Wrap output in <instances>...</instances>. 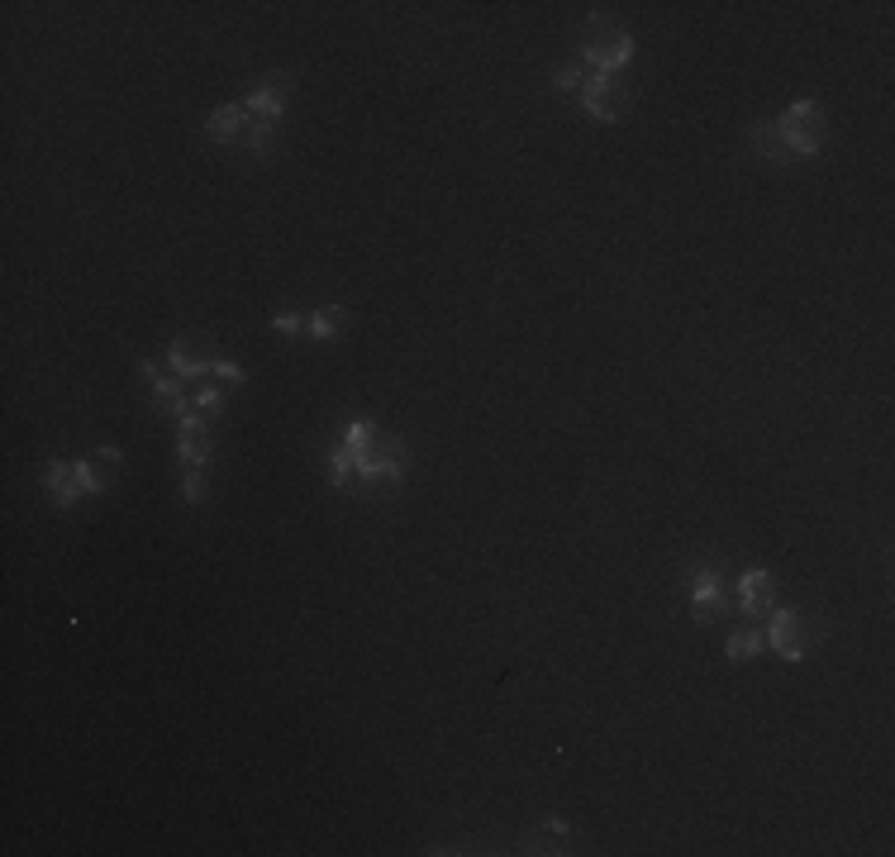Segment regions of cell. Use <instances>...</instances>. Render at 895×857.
Segmentation results:
<instances>
[{
    "label": "cell",
    "instance_id": "19",
    "mask_svg": "<svg viewBox=\"0 0 895 857\" xmlns=\"http://www.w3.org/2000/svg\"><path fill=\"white\" fill-rule=\"evenodd\" d=\"M224 405H229V386H219V381H210V377L191 386V410H201L205 419L224 415Z\"/></svg>",
    "mask_w": 895,
    "mask_h": 857
},
{
    "label": "cell",
    "instance_id": "6",
    "mask_svg": "<svg viewBox=\"0 0 895 857\" xmlns=\"http://www.w3.org/2000/svg\"><path fill=\"white\" fill-rule=\"evenodd\" d=\"M139 372H143V381H148V395H153V410L157 415L181 419L191 410V386H187V381H177L172 372H163L157 362H143Z\"/></svg>",
    "mask_w": 895,
    "mask_h": 857
},
{
    "label": "cell",
    "instance_id": "26",
    "mask_svg": "<svg viewBox=\"0 0 895 857\" xmlns=\"http://www.w3.org/2000/svg\"><path fill=\"white\" fill-rule=\"evenodd\" d=\"M181 500L201 505L205 500V467H181Z\"/></svg>",
    "mask_w": 895,
    "mask_h": 857
},
{
    "label": "cell",
    "instance_id": "4",
    "mask_svg": "<svg viewBox=\"0 0 895 857\" xmlns=\"http://www.w3.org/2000/svg\"><path fill=\"white\" fill-rule=\"evenodd\" d=\"M296 96V72H286V68H272V72H262L253 91H248V115L262 124H282V115H286V105H291Z\"/></svg>",
    "mask_w": 895,
    "mask_h": 857
},
{
    "label": "cell",
    "instance_id": "14",
    "mask_svg": "<svg viewBox=\"0 0 895 857\" xmlns=\"http://www.w3.org/2000/svg\"><path fill=\"white\" fill-rule=\"evenodd\" d=\"M520 843H524V853H534V857H544V853H572V848H568V843H572V824L552 814V820L534 824Z\"/></svg>",
    "mask_w": 895,
    "mask_h": 857
},
{
    "label": "cell",
    "instance_id": "13",
    "mask_svg": "<svg viewBox=\"0 0 895 857\" xmlns=\"http://www.w3.org/2000/svg\"><path fill=\"white\" fill-rule=\"evenodd\" d=\"M210 362H215V358H201L191 338H172V343H167V372H172L177 381H187V386H195V381L210 377Z\"/></svg>",
    "mask_w": 895,
    "mask_h": 857
},
{
    "label": "cell",
    "instance_id": "7",
    "mask_svg": "<svg viewBox=\"0 0 895 857\" xmlns=\"http://www.w3.org/2000/svg\"><path fill=\"white\" fill-rule=\"evenodd\" d=\"M215 439H210V419L201 410H187L177 419V463L181 467H210Z\"/></svg>",
    "mask_w": 895,
    "mask_h": 857
},
{
    "label": "cell",
    "instance_id": "8",
    "mask_svg": "<svg viewBox=\"0 0 895 857\" xmlns=\"http://www.w3.org/2000/svg\"><path fill=\"white\" fill-rule=\"evenodd\" d=\"M762 634H767V648H776L786 663H806V615L800 610H781L776 605Z\"/></svg>",
    "mask_w": 895,
    "mask_h": 857
},
{
    "label": "cell",
    "instance_id": "20",
    "mask_svg": "<svg viewBox=\"0 0 895 857\" xmlns=\"http://www.w3.org/2000/svg\"><path fill=\"white\" fill-rule=\"evenodd\" d=\"M72 477H76V486H82V496H105V491H110V477H115V472H100L96 457H76V463H72Z\"/></svg>",
    "mask_w": 895,
    "mask_h": 857
},
{
    "label": "cell",
    "instance_id": "9",
    "mask_svg": "<svg viewBox=\"0 0 895 857\" xmlns=\"http://www.w3.org/2000/svg\"><path fill=\"white\" fill-rule=\"evenodd\" d=\"M687 600H691V615L701 619H715L724 610V576H719V567H691V576H687Z\"/></svg>",
    "mask_w": 895,
    "mask_h": 857
},
{
    "label": "cell",
    "instance_id": "11",
    "mask_svg": "<svg viewBox=\"0 0 895 857\" xmlns=\"http://www.w3.org/2000/svg\"><path fill=\"white\" fill-rule=\"evenodd\" d=\"M739 610L748 619H767L776 610V576L767 567H748L739 572Z\"/></svg>",
    "mask_w": 895,
    "mask_h": 857
},
{
    "label": "cell",
    "instance_id": "16",
    "mask_svg": "<svg viewBox=\"0 0 895 857\" xmlns=\"http://www.w3.org/2000/svg\"><path fill=\"white\" fill-rule=\"evenodd\" d=\"M762 648H767V634H762L757 624H739L729 634V643H724V657H729L733 667H743V663H753Z\"/></svg>",
    "mask_w": 895,
    "mask_h": 857
},
{
    "label": "cell",
    "instance_id": "3",
    "mask_svg": "<svg viewBox=\"0 0 895 857\" xmlns=\"http://www.w3.org/2000/svg\"><path fill=\"white\" fill-rule=\"evenodd\" d=\"M405 467H410V448H405L401 433H377L372 453L358 463V481L367 491H377V486H401Z\"/></svg>",
    "mask_w": 895,
    "mask_h": 857
},
{
    "label": "cell",
    "instance_id": "21",
    "mask_svg": "<svg viewBox=\"0 0 895 857\" xmlns=\"http://www.w3.org/2000/svg\"><path fill=\"white\" fill-rule=\"evenodd\" d=\"M582 86H586L582 62H562V68L552 72V91H558V96H582Z\"/></svg>",
    "mask_w": 895,
    "mask_h": 857
},
{
    "label": "cell",
    "instance_id": "24",
    "mask_svg": "<svg viewBox=\"0 0 895 857\" xmlns=\"http://www.w3.org/2000/svg\"><path fill=\"white\" fill-rule=\"evenodd\" d=\"M353 477H358V463H353L344 448H334V453H329V481H334V491H344Z\"/></svg>",
    "mask_w": 895,
    "mask_h": 857
},
{
    "label": "cell",
    "instance_id": "5",
    "mask_svg": "<svg viewBox=\"0 0 895 857\" xmlns=\"http://www.w3.org/2000/svg\"><path fill=\"white\" fill-rule=\"evenodd\" d=\"M576 100H582V110L596 124H620V115L629 110V91L620 86V76H605V72H586V86Z\"/></svg>",
    "mask_w": 895,
    "mask_h": 857
},
{
    "label": "cell",
    "instance_id": "15",
    "mask_svg": "<svg viewBox=\"0 0 895 857\" xmlns=\"http://www.w3.org/2000/svg\"><path fill=\"white\" fill-rule=\"evenodd\" d=\"M348 306H320V310H310L306 314V338L310 343H329V338H338L348 329Z\"/></svg>",
    "mask_w": 895,
    "mask_h": 857
},
{
    "label": "cell",
    "instance_id": "12",
    "mask_svg": "<svg viewBox=\"0 0 895 857\" xmlns=\"http://www.w3.org/2000/svg\"><path fill=\"white\" fill-rule=\"evenodd\" d=\"M38 481H44V491L58 510H72L76 500H82V486H76V477H72V463H62V457H48V463L38 467Z\"/></svg>",
    "mask_w": 895,
    "mask_h": 857
},
{
    "label": "cell",
    "instance_id": "1",
    "mask_svg": "<svg viewBox=\"0 0 895 857\" xmlns=\"http://www.w3.org/2000/svg\"><path fill=\"white\" fill-rule=\"evenodd\" d=\"M576 52H582L576 62H582L586 72L620 76L629 62H634V34H629L620 20H610V15H590L582 24V38H576Z\"/></svg>",
    "mask_w": 895,
    "mask_h": 857
},
{
    "label": "cell",
    "instance_id": "17",
    "mask_svg": "<svg viewBox=\"0 0 895 857\" xmlns=\"http://www.w3.org/2000/svg\"><path fill=\"white\" fill-rule=\"evenodd\" d=\"M377 433H381V429H377V425H372V419H367V415H353L348 425H344V439H338V448H344V453L353 457V463H362V457L372 453Z\"/></svg>",
    "mask_w": 895,
    "mask_h": 857
},
{
    "label": "cell",
    "instance_id": "22",
    "mask_svg": "<svg viewBox=\"0 0 895 857\" xmlns=\"http://www.w3.org/2000/svg\"><path fill=\"white\" fill-rule=\"evenodd\" d=\"M272 334H282V338H296V334H306V310H291V306H282V310H272Z\"/></svg>",
    "mask_w": 895,
    "mask_h": 857
},
{
    "label": "cell",
    "instance_id": "10",
    "mask_svg": "<svg viewBox=\"0 0 895 857\" xmlns=\"http://www.w3.org/2000/svg\"><path fill=\"white\" fill-rule=\"evenodd\" d=\"M248 129H253V115H248V105H243V100L219 105V110H210V115H205V139H210V143H219V148H243Z\"/></svg>",
    "mask_w": 895,
    "mask_h": 857
},
{
    "label": "cell",
    "instance_id": "23",
    "mask_svg": "<svg viewBox=\"0 0 895 857\" xmlns=\"http://www.w3.org/2000/svg\"><path fill=\"white\" fill-rule=\"evenodd\" d=\"M272 139H276V124H262L253 120V129H248V139H243V148L258 157V163H267V153H272Z\"/></svg>",
    "mask_w": 895,
    "mask_h": 857
},
{
    "label": "cell",
    "instance_id": "2",
    "mask_svg": "<svg viewBox=\"0 0 895 857\" xmlns=\"http://www.w3.org/2000/svg\"><path fill=\"white\" fill-rule=\"evenodd\" d=\"M776 134H781L791 157H820L828 148V110L824 100H796L776 115Z\"/></svg>",
    "mask_w": 895,
    "mask_h": 857
},
{
    "label": "cell",
    "instance_id": "18",
    "mask_svg": "<svg viewBox=\"0 0 895 857\" xmlns=\"http://www.w3.org/2000/svg\"><path fill=\"white\" fill-rule=\"evenodd\" d=\"M753 148H757L762 163H772V167L791 163V153H786V143H781V134H776L772 120H757V124H753Z\"/></svg>",
    "mask_w": 895,
    "mask_h": 857
},
{
    "label": "cell",
    "instance_id": "25",
    "mask_svg": "<svg viewBox=\"0 0 895 857\" xmlns=\"http://www.w3.org/2000/svg\"><path fill=\"white\" fill-rule=\"evenodd\" d=\"M210 381H219V386H229V391H239L243 381H248V372L234 358H215L210 362Z\"/></svg>",
    "mask_w": 895,
    "mask_h": 857
}]
</instances>
